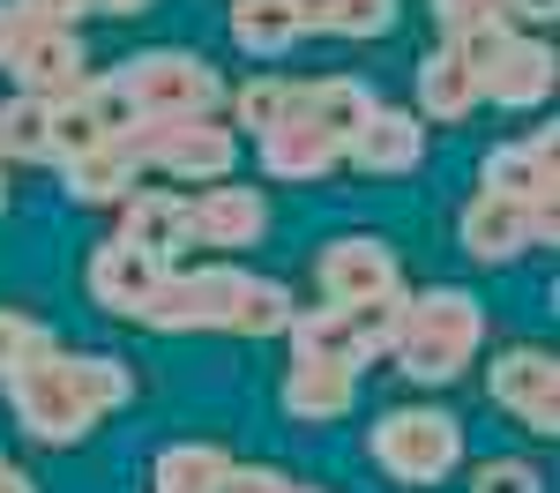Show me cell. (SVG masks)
Returning a JSON list of instances; mask_svg holds the SVG:
<instances>
[{"mask_svg": "<svg viewBox=\"0 0 560 493\" xmlns=\"http://www.w3.org/2000/svg\"><path fill=\"white\" fill-rule=\"evenodd\" d=\"M0 210H8V187H0Z\"/></svg>", "mask_w": 560, "mask_h": 493, "instance_id": "38", "label": "cell"}, {"mask_svg": "<svg viewBox=\"0 0 560 493\" xmlns=\"http://www.w3.org/2000/svg\"><path fill=\"white\" fill-rule=\"evenodd\" d=\"M464 247H471L478 262H516L530 247H553V202H516V195H493V187H478L471 202H464Z\"/></svg>", "mask_w": 560, "mask_h": 493, "instance_id": "8", "label": "cell"}, {"mask_svg": "<svg viewBox=\"0 0 560 493\" xmlns=\"http://www.w3.org/2000/svg\"><path fill=\"white\" fill-rule=\"evenodd\" d=\"M232 284H240V262H202V269H165L158 292L142 300V329H224L232 314Z\"/></svg>", "mask_w": 560, "mask_h": 493, "instance_id": "9", "label": "cell"}, {"mask_svg": "<svg viewBox=\"0 0 560 493\" xmlns=\"http://www.w3.org/2000/svg\"><path fill=\"white\" fill-rule=\"evenodd\" d=\"M120 97L135 105V120H195V113H217V68L202 52H179V45H158V52H135L113 68Z\"/></svg>", "mask_w": 560, "mask_h": 493, "instance_id": "6", "label": "cell"}, {"mask_svg": "<svg viewBox=\"0 0 560 493\" xmlns=\"http://www.w3.org/2000/svg\"><path fill=\"white\" fill-rule=\"evenodd\" d=\"M261 232H269L261 187L217 179V187H202V195H187V247H224V255H240V247H255Z\"/></svg>", "mask_w": 560, "mask_h": 493, "instance_id": "12", "label": "cell"}, {"mask_svg": "<svg viewBox=\"0 0 560 493\" xmlns=\"http://www.w3.org/2000/svg\"><path fill=\"white\" fill-rule=\"evenodd\" d=\"M217 493H322V486H306V479H292V471H277V463H232Z\"/></svg>", "mask_w": 560, "mask_h": 493, "instance_id": "32", "label": "cell"}, {"mask_svg": "<svg viewBox=\"0 0 560 493\" xmlns=\"http://www.w3.org/2000/svg\"><path fill=\"white\" fill-rule=\"evenodd\" d=\"M60 179H68V202H83V210H97V202H128L135 179H142V165L128 157V142H97V150H83V157H68L60 165Z\"/></svg>", "mask_w": 560, "mask_h": 493, "instance_id": "21", "label": "cell"}, {"mask_svg": "<svg viewBox=\"0 0 560 493\" xmlns=\"http://www.w3.org/2000/svg\"><path fill=\"white\" fill-rule=\"evenodd\" d=\"M38 344H52V329H45V321H31V314H15V307H0V374H8V366H23Z\"/></svg>", "mask_w": 560, "mask_h": 493, "instance_id": "30", "label": "cell"}, {"mask_svg": "<svg viewBox=\"0 0 560 493\" xmlns=\"http://www.w3.org/2000/svg\"><path fill=\"white\" fill-rule=\"evenodd\" d=\"M0 382H8V403H15L23 434L45 442V448L83 442L97 419L128 411V397H135V374L120 366V359H105V352H60V344H38L23 366H8Z\"/></svg>", "mask_w": 560, "mask_h": 493, "instance_id": "1", "label": "cell"}, {"mask_svg": "<svg viewBox=\"0 0 560 493\" xmlns=\"http://www.w3.org/2000/svg\"><path fill=\"white\" fill-rule=\"evenodd\" d=\"M553 157H560L553 128H530L523 142H493V150L478 157V187L516 195V202H553Z\"/></svg>", "mask_w": 560, "mask_h": 493, "instance_id": "14", "label": "cell"}, {"mask_svg": "<svg viewBox=\"0 0 560 493\" xmlns=\"http://www.w3.org/2000/svg\"><path fill=\"white\" fill-rule=\"evenodd\" d=\"M478 105V75L471 60L456 52V45H433L427 60H419V120H441V128H456V120H471Z\"/></svg>", "mask_w": 560, "mask_h": 493, "instance_id": "20", "label": "cell"}, {"mask_svg": "<svg viewBox=\"0 0 560 493\" xmlns=\"http://www.w3.org/2000/svg\"><path fill=\"white\" fill-rule=\"evenodd\" d=\"M23 23H75V15H90V0H8Z\"/></svg>", "mask_w": 560, "mask_h": 493, "instance_id": "33", "label": "cell"}, {"mask_svg": "<svg viewBox=\"0 0 560 493\" xmlns=\"http://www.w3.org/2000/svg\"><path fill=\"white\" fill-rule=\"evenodd\" d=\"M292 292L277 284V277H255V269H240V284H232V314H224V329L232 337H284V321H292Z\"/></svg>", "mask_w": 560, "mask_h": 493, "instance_id": "25", "label": "cell"}, {"mask_svg": "<svg viewBox=\"0 0 560 493\" xmlns=\"http://www.w3.org/2000/svg\"><path fill=\"white\" fill-rule=\"evenodd\" d=\"M8 38H15V8L0 0V60H8Z\"/></svg>", "mask_w": 560, "mask_h": 493, "instance_id": "37", "label": "cell"}, {"mask_svg": "<svg viewBox=\"0 0 560 493\" xmlns=\"http://www.w3.org/2000/svg\"><path fill=\"white\" fill-rule=\"evenodd\" d=\"M433 23H441V45H456L471 31H486V23H509V0H433Z\"/></svg>", "mask_w": 560, "mask_h": 493, "instance_id": "29", "label": "cell"}, {"mask_svg": "<svg viewBox=\"0 0 560 493\" xmlns=\"http://www.w3.org/2000/svg\"><path fill=\"white\" fill-rule=\"evenodd\" d=\"M486 397L509 419H523L530 434H560V366L546 344H509L486 366Z\"/></svg>", "mask_w": 560, "mask_h": 493, "instance_id": "10", "label": "cell"}, {"mask_svg": "<svg viewBox=\"0 0 560 493\" xmlns=\"http://www.w3.org/2000/svg\"><path fill=\"white\" fill-rule=\"evenodd\" d=\"M173 262H158V255H142V247H128V239H105L97 255H90L83 269V284H90V300L97 307H113V314H142V300L158 292V277H165Z\"/></svg>", "mask_w": 560, "mask_h": 493, "instance_id": "17", "label": "cell"}, {"mask_svg": "<svg viewBox=\"0 0 560 493\" xmlns=\"http://www.w3.org/2000/svg\"><path fill=\"white\" fill-rule=\"evenodd\" d=\"M120 142H128V157L142 173H165L179 187H217V179H232V165H240V142H232V128H217V113H195V120H135Z\"/></svg>", "mask_w": 560, "mask_h": 493, "instance_id": "5", "label": "cell"}, {"mask_svg": "<svg viewBox=\"0 0 560 493\" xmlns=\"http://www.w3.org/2000/svg\"><path fill=\"white\" fill-rule=\"evenodd\" d=\"M224 471H232V456L217 442H173V448H158V463H150V493H217Z\"/></svg>", "mask_w": 560, "mask_h": 493, "instance_id": "24", "label": "cell"}, {"mask_svg": "<svg viewBox=\"0 0 560 493\" xmlns=\"http://www.w3.org/2000/svg\"><path fill=\"white\" fill-rule=\"evenodd\" d=\"M0 493H38V479H31V471H15V463H0Z\"/></svg>", "mask_w": 560, "mask_h": 493, "instance_id": "35", "label": "cell"}, {"mask_svg": "<svg viewBox=\"0 0 560 493\" xmlns=\"http://www.w3.org/2000/svg\"><path fill=\"white\" fill-rule=\"evenodd\" d=\"M366 105H374V90L359 83V75H300V97H292V113H306L314 128H329L337 150H345V134L366 120Z\"/></svg>", "mask_w": 560, "mask_h": 493, "instance_id": "23", "label": "cell"}, {"mask_svg": "<svg viewBox=\"0 0 560 493\" xmlns=\"http://www.w3.org/2000/svg\"><path fill=\"white\" fill-rule=\"evenodd\" d=\"M471 493H546V479H538V463L493 456V463H478V471H471Z\"/></svg>", "mask_w": 560, "mask_h": 493, "instance_id": "31", "label": "cell"}, {"mask_svg": "<svg viewBox=\"0 0 560 493\" xmlns=\"http://www.w3.org/2000/svg\"><path fill=\"white\" fill-rule=\"evenodd\" d=\"M300 38H388L396 0H292Z\"/></svg>", "mask_w": 560, "mask_h": 493, "instance_id": "22", "label": "cell"}, {"mask_svg": "<svg viewBox=\"0 0 560 493\" xmlns=\"http://www.w3.org/2000/svg\"><path fill=\"white\" fill-rule=\"evenodd\" d=\"M486 344V307L456 284H433V292H404V321H396V374L411 382H456Z\"/></svg>", "mask_w": 560, "mask_h": 493, "instance_id": "2", "label": "cell"}, {"mask_svg": "<svg viewBox=\"0 0 560 493\" xmlns=\"http://www.w3.org/2000/svg\"><path fill=\"white\" fill-rule=\"evenodd\" d=\"M478 97H493V105H509V113L546 105V97H553V45L509 31V45L478 68Z\"/></svg>", "mask_w": 560, "mask_h": 493, "instance_id": "15", "label": "cell"}, {"mask_svg": "<svg viewBox=\"0 0 560 493\" xmlns=\"http://www.w3.org/2000/svg\"><path fill=\"white\" fill-rule=\"evenodd\" d=\"M396 321H404V292L388 300H329V307H306L284 321L292 359H322V366H366L396 344Z\"/></svg>", "mask_w": 560, "mask_h": 493, "instance_id": "3", "label": "cell"}, {"mask_svg": "<svg viewBox=\"0 0 560 493\" xmlns=\"http://www.w3.org/2000/svg\"><path fill=\"white\" fill-rule=\"evenodd\" d=\"M90 8H105V15H142L150 0H90Z\"/></svg>", "mask_w": 560, "mask_h": 493, "instance_id": "36", "label": "cell"}, {"mask_svg": "<svg viewBox=\"0 0 560 493\" xmlns=\"http://www.w3.org/2000/svg\"><path fill=\"white\" fill-rule=\"evenodd\" d=\"M345 165V150H337V134L314 128L306 113H284L277 128H261V173L284 179V187H306V179L337 173Z\"/></svg>", "mask_w": 560, "mask_h": 493, "instance_id": "16", "label": "cell"}, {"mask_svg": "<svg viewBox=\"0 0 560 493\" xmlns=\"http://www.w3.org/2000/svg\"><path fill=\"white\" fill-rule=\"evenodd\" d=\"M366 456L382 463L396 486H441L464 463V419L456 411H433V403L382 411L374 434H366Z\"/></svg>", "mask_w": 560, "mask_h": 493, "instance_id": "4", "label": "cell"}, {"mask_svg": "<svg viewBox=\"0 0 560 493\" xmlns=\"http://www.w3.org/2000/svg\"><path fill=\"white\" fill-rule=\"evenodd\" d=\"M120 239L142 247V255H158V262H173L187 247V195L179 187H135L120 202Z\"/></svg>", "mask_w": 560, "mask_h": 493, "instance_id": "19", "label": "cell"}, {"mask_svg": "<svg viewBox=\"0 0 560 493\" xmlns=\"http://www.w3.org/2000/svg\"><path fill=\"white\" fill-rule=\"evenodd\" d=\"M232 45L255 60H284L300 45V15L292 0H232Z\"/></svg>", "mask_w": 560, "mask_h": 493, "instance_id": "26", "label": "cell"}, {"mask_svg": "<svg viewBox=\"0 0 560 493\" xmlns=\"http://www.w3.org/2000/svg\"><path fill=\"white\" fill-rule=\"evenodd\" d=\"M277 403H284V419H300V426H337L351 403H359V374H351V366H322V359H292Z\"/></svg>", "mask_w": 560, "mask_h": 493, "instance_id": "18", "label": "cell"}, {"mask_svg": "<svg viewBox=\"0 0 560 493\" xmlns=\"http://www.w3.org/2000/svg\"><path fill=\"white\" fill-rule=\"evenodd\" d=\"M8 83L23 90V97H75V90L97 75L90 68V52H83V38H75V23H23L15 15V38H8Z\"/></svg>", "mask_w": 560, "mask_h": 493, "instance_id": "7", "label": "cell"}, {"mask_svg": "<svg viewBox=\"0 0 560 493\" xmlns=\"http://www.w3.org/2000/svg\"><path fill=\"white\" fill-rule=\"evenodd\" d=\"M292 97H300V75H255V83H240V128H277L284 113H292Z\"/></svg>", "mask_w": 560, "mask_h": 493, "instance_id": "28", "label": "cell"}, {"mask_svg": "<svg viewBox=\"0 0 560 493\" xmlns=\"http://www.w3.org/2000/svg\"><path fill=\"white\" fill-rule=\"evenodd\" d=\"M560 0H509V23H553Z\"/></svg>", "mask_w": 560, "mask_h": 493, "instance_id": "34", "label": "cell"}, {"mask_svg": "<svg viewBox=\"0 0 560 493\" xmlns=\"http://www.w3.org/2000/svg\"><path fill=\"white\" fill-rule=\"evenodd\" d=\"M314 284H322V300H388V292H404V269L382 239L359 232V239H329L314 255Z\"/></svg>", "mask_w": 560, "mask_h": 493, "instance_id": "13", "label": "cell"}, {"mask_svg": "<svg viewBox=\"0 0 560 493\" xmlns=\"http://www.w3.org/2000/svg\"><path fill=\"white\" fill-rule=\"evenodd\" d=\"M45 120H52V105L15 90L0 105V165H45Z\"/></svg>", "mask_w": 560, "mask_h": 493, "instance_id": "27", "label": "cell"}, {"mask_svg": "<svg viewBox=\"0 0 560 493\" xmlns=\"http://www.w3.org/2000/svg\"><path fill=\"white\" fill-rule=\"evenodd\" d=\"M419 157H427V120L419 113H396V105H366V120L345 134V165H359V173L374 179H404L419 173Z\"/></svg>", "mask_w": 560, "mask_h": 493, "instance_id": "11", "label": "cell"}]
</instances>
